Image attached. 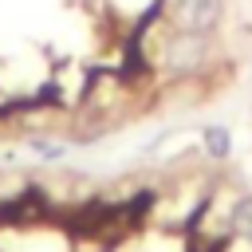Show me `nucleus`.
I'll return each mask as SVG.
<instances>
[{
  "label": "nucleus",
  "mask_w": 252,
  "mask_h": 252,
  "mask_svg": "<svg viewBox=\"0 0 252 252\" xmlns=\"http://www.w3.org/2000/svg\"><path fill=\"white\" fill-rule=\"evenodd\" d=\"M224 16V0H173L169 20L173 32H193V35H213Z\"/></svg>",
  "instance_id": "nucleus-1"
},
{
  "label": "nucleus",
  "mask_w": 252,
  "mask_h": 252,
  "mask_svg": "<svg viewBox=\"0 0 252 252\" xmlns=\"http://www.w3.org/2000/svg\"><path fill=\"white\" fill-rule=\"evenodd\" d=\"M209 59V35H193V32H173L169 47H165V71L169 75H197Z\"/></svg>",
  "instance_id": "nucleus-2"
},
{
  "label": "nucleus",
  "mask_w": 252,
  "mask_h": 252,
  "mask_svg": "<svg viewBox=\"0 0 252 252\" xmlns=\"http://www.w3.org/2000/svg\"><path fill=\"white\" fill-rule=\"evenodd\" d=\"M201 146H205L209 161H228L232 158V130L220 126V122H213V126L201 130Z\"/></svg>",
  "instance_id": "nucleus-3"
},
{
  "label": "nucleus",
  "mask_w": 252,
  "mask_h": 252,
  "mask_svg": "<svg viewBox=\"0 0 252 252\" xmlns=\"http://www.w3.org/2000/svg\"><path fill=\"white\" fill-rule=\"evenodd\" d=\"M228 228H232V236H240V240L252 244V193L236 197V205L228 209Z\"/></svg>",
  "instance_id": "nucleus-4"
},
{
  "label": "nucleus",
  "mask_w": 252,
  "mask_h": 252,
  "mask_svg": "<svg viewBox=\"0 0 252 252\" xmlns=\"http://www.w3.org/2000/svg\"><path fill=\"white\" fill-rule=\"evenodd\" d=\"M28 150L39 154L43 161H59L67 158V142H47V138H28Z\"/></svg>",
  "instance_id": "nucleus-5"
}]
</instances>
